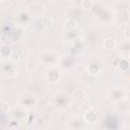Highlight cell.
Listing matches in <instances>:
<instances>
[{"label": "cell", "mask_w": 130, "mask_h": 130, "mask_svg": "<svg viewBox=\"0 0 130 130\" xmlns=\"http://www.w3.org/2000/svg\"><path fill=\"white\" fill-rule=\"evenodd\" d=\"M40 61L44 66H53L58 62V55L53 51H46L40 55Z\"/></svg>", "instance_id": "obj_1"}, {"label": "cell", "mask_w": 130, "mask_h": 130, "mask_svg": "<svg viewBox=\"0 0 130 130\" xmlns=\"http://www.w3.org/2000/svg\"><path fill=\"white\" fill-rule=\"evenodd\" d=\"M54 105L58 108H66L70 104V98L66 93H58L54 96Z\"/></svg>", "instance_id": "obj_2"}, {"label": "cell", "mask_w": 130, "mask_h": 130, "mask_svg": "<svg viewBox=\"0 0 130 130\" xmlns=\"http://www.w3.org/2000/svg\"><path fill=\"white\" fill-rule=\"evenodd\" d=\"M125 95H126L125 90L121 87H114V88H111L109 90V98L113 102L122 101L125 98Z\"/></svg>", "instance_id": "obj_3"}, {"label": "cell", "mask_w": 130, "mask_h": 130, "mask_svg": "<svg viewBox=\"0 0 130 130\" xmlns=\"http://www.w3.org/2000/svg\"><path fill=\"white\" fill-rule=\"evenodd\" d=\"M19 103L21 104V106L23 107H27V108H31L36 105L37 101H36V98L30 94V93H26V94H23L20 96L19 99Z\"/></svg>", "instance_id": "obj_4"}, {"label": "cell", "mask_w": 130, "mask_h": 130, "mask_svg": "<svg viewBox=\"0 0 130 130\" xmlns=\"http://www.w3.org/2000/svg\"><path fill=\"white\" fill-rule=\"evenodd\" d=\"M75 64V59L73 56L71 55H68V56H63L61 59H60V66L64 69H71L73 68Z\"/></svg>", "instance_id": "obj_5"}, {"label": "cell", "mask_w": 130, "mask_h": 130, "mask_svg": "<svg viewBox=\"0 0 130 130\" xmlns=\"http://www.w3.org/2000/svg\"><path fill=\"white\" fill-rule=\"evenodd\" d=\"M2 74L6 77H14L16 75V69L13 64L7 63L2 67Z\"/></svg>", "instance_id": "obj_6"}, {"label": "cell", "mask_w": 130, "mask_h": 130, "mask_svg": "<svg viewBox=\"0 0 130 130\" xmlns=\"http://www.w3.org/2000/svg\"><path fill=\"white\" fill-rule=\"evenodd\" d=\"M47 78H48L49 82H51V83H57L60 80V78H61V74H60L59 70H57V69H51L48 72V74H47Z\"/></svg>", "instance_id": "obj_7"}, {"label": "cell", "mask_w": 130, "mask_h": 130, "mask_svg": "<svg viewBox=\"0 0 130 130\" xmlns=\"http://www.w3.org/2000/svg\"><path fill=\"white\" fill-rule=\"evenodd\" d=\"M121 54L124 58H130V40H126L121 43Z\"/></svg>", "instance_id": "obj_8"}, {"label": "cell", "mask_w": 130, "mask_h": 130, "mask_svg": "<svg viewBox=\"0 0 130 130\" xmlns=\"http://www.w3.org/2000/svg\"><path fill=\"white\" fill-rule=\"evenodd\" d=\"M84 120L87 123H95L98 121V114L93 110H88L84 114Z\"/></svg>", "instance_id": "obj_9"}, {"label": "cell", "mask_w": 130, "mask_h": 130, "mask_svg": "<svg viewBox=\"0 0 130 130\" xmlns=\"http://www.w3.org/2000/svg\"><path fill=\"white\" fill-rule=\"evenodd\" d=\"M117 67H118L120 70H122V71H127V70L130 68V63L128 62V60H127L126 58H122V59L119 60Z\"/></svg>", "instance_id": "obj_10"}, {"label": "cell", "mask_w": 130, "mask_h": 130, "mask_svg": "<svg viewBox=\"0 0 130 130\" xmlns=\"http://www.w3.org/2000/svg\"><path fill=\"white\" fill-rule=\"evenodd\" d=\"M17 19H18V21L20 22V23H27L28 21H29V19H30V16H29V14L27 13V12H24V11H20L19 13H18V15H17Z\"/></svg>", "instance_id": "obj_11"}, {"label": "cell", "mask_w": 130, "mask_h": 130, "mask_svg": "<svg viewBox=\"0 0 130 130\" xmlns=\"http://www.w3.org/2000/svg\"><path fill=\"white\" fill-rule=\"evenodd\" d=\"M65 27H66L67 30H75V28L77 27V21H76L74 18L70 17V18H68V19L66 20V22H65Z\"/></svg>", "instance_id": "obj_12"}, {"label": "cell", "mask_w": 130, "mask_h": 130, "mask_svg": "<svg viewBox=\"0 0 130 130\" xmlns=\"http://www.w3.org/2000/svg\"><path fill=\"white\" fill-rule=\"evenodd\" d=\"M104 46L108 50H115L116 49V42L113 38H107L104 42Z\"/></svg>", "instance_id": "obj_13"}, {"label": "cell", "mask_w": 130, "mask_h": 130, "mask_svg": "<svg viewBox=\"0 0 130 130\" xmlns=\"http://www.w3.org/2000/svg\"><path fill=\"white\" fill-rule=\"evenodd\" d=\"M0 54L3 58H10L11 56V50H10V47L7 46V45H3L1 47V50H0Z\"/></svg>", "instance_id": "obj_14"}, {"label": "cell", "mask_w": 130, "mask_h": 130, "mask_svg": "<svg viewBox=\"0 0 130 130\" xmlns=\"http://www.w3.org/2000/svg\"><path fill=\"white\" fill-rule=\"evenodd\" d=\"M88 72H89L90 75H93V76L100 74V72H101V67H100V65H96V64L90 65V66L88 67Z\"/></svg>", "instance_id": "obj_15"}, {"label": "cell", "mask_w": 130, "mask_h": 130, "mask_svg": "<svg viewBox=\"0 0 130 130\" xmlns=\"http://www.w3.org/2000/svg\"><path fill=\"white\" fill-rule=\"evenodd\" d=\"M84 96H85V92L82 89H76L73 93V99L77 101H81L82 99H84Z\"/></svg>", "instance_id": "obj_16"}, {"label": "cell", "mask_w": 130, "mask_h": 130, "mask_svg": "<svg viewBox=\"0 0 130 130\" xmlns=\"http://www.w3.org/2000/svg\"><path fill=\"white\" fill-rule=\"evenodd\" d=\"M37 68H38V63L35 60H29L26 63V69L28 71H35L37 70Z\"/></svg>", "instance_id": "obj_17"}, {"label": "cell", "mask_w": 130, "mask_h": 130, "mask_svg": "<svg viewBox=\"0 0 130 130\" xmlns=\"http://www.w3.org/2000/svg\"><path fill=\"white\" fill-rule=\"evenodd\" d=\"M9 109V106H8V103H6V101L4 99L1 100V112L2 114H5Z\"/></svg>", "instance_id": "obj_18"}, {"label": "cell", "mask_w": 130, "mask_h": 130, "mask_svg": "<svg viewBox=\"0 0 130 130\" xmlns=\"http://www.w3.org/2000/svg\"><path fill=\"white\" fill-rule=\"evenodd\" d=\"M82 7L83 8H85V9H90V8H92L93 7V5H92V2H91V0H83V2H82Z\"/></svg>", "instance_id": "obj_19"}, {"label": "cell", "mask_w": 130, "mask_h": 130, "mask_svg": "<svg viewBox=\"0 0 130 130\" xmlns=\"http://www.w3.org/2000/svg\"><path fill=\"white\" fill-rule=\"evenodd\" d=\"M124 37L126 40H130V27H126L124 29Z\"/></svg>", "instance_id": "obj_20"}, {"label": "cell", "mask_w": 130, "mask_h": 130, "mask_svg": "<svg viewBox=\"0 0 130 130\" xmlns=\"http://www.w3.org/2000/svg\"><path fill=\"white\" fill-rule=\"evenodd\" d=\"M2 1H4V0H2Z\"/></svg>", "instance_id": "obj_21"}]
</instances>
